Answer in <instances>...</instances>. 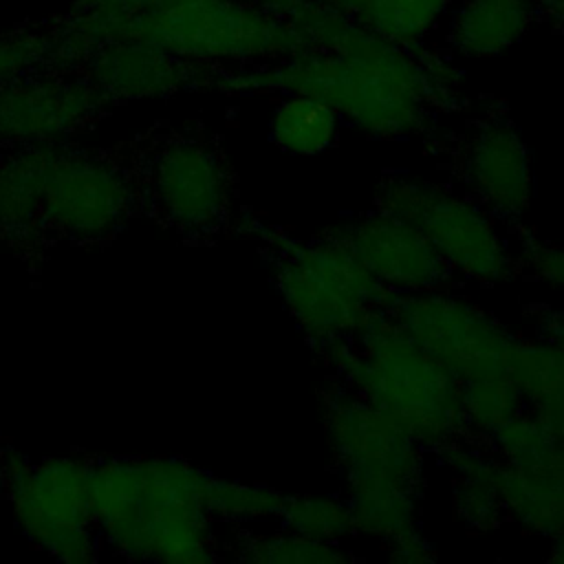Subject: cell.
<instances>
[{
  "mask_svg": "<svg viewBox=\"0 0 564 564\" xmlns=\"http://www.w3.org/2000/svg\"><path fill=\"white\" fill-rule=\"evenodd\" d=\"M271 9L293 26L304 48L262 64L223 66L216 90L306 95L379 139L410 137L427 126L441 88L410 48L322 0H282Z\"/></svg>",
  "mask_w": 564,
  "mask_h": 564,
  "instance_id": "1",
  "label": "cell"
},
{
  "mask_svg": "<svg viewBox=\"0 0 564 564\" xmlns=\"http://www.w3.org/2000/svg\"><path fill=\"white\" fill-rule=\"evenodd\" d=\"M214 474L174 456L90 454V494L101 546L132 562L223 560L209 511Z\"/></svg>",
  "mask_w": 564,
  "mask_h": 564,
  "instance_id": "2",
  "label": "cell"
},
{
  "mask_svg": "<svg viewBox=\"0 0 564 564\" xmlns=\"http://www.w3.org/2000/svg\"><path fill=\"white\" fill-rule=\"evenodd\" d=\"M315 355L372 408L392 419L423 452H438L471 432L460 379L416 346L383 311L348 337L311 344Z\"/></svg>",
  "mask_w": 564,
  "mask_h": 564,
  "instance_id": "3",
  "label": "cell"
},
{
  "mask_svg": "<svg viewBox=\"0 0 564 564\" xmlns=\"http://www.w3.org/2000/svg\"><path fill=\"white\" fill-rule=\"evenodd\" d=\"M319 412L355 531L390 544L416 529L423 447L333 377L319 390Z\"/></svg>",
  "mask_w": 564,
  "mask_h": 564,
  "instance_id": "4",
  "label": "cell"
},
{
  "mask_svg": "<svg viewBox=\"0 0 564 564\" xmlns=\"http://www.w3.org/2000/svg\"><path fill=\"white\" fill-rule=\"evenodd\" d=\"M236 234L258 245L275 291L308 344L355 335L390 293L346 247L319 231L300 238L242 212Z\"/></svg>",
  "mask_w": 564,
  "mask_h": 564,
  "instance_id": "5",
  "label": "cell"
},
{
  "mask_svg": "<svg viewBox=\"0 0 564 564\" xmlns=\"http://www.w3.org/2000/svg\"><path fill=\"white\" fill-rule=\"evenodd\" d=\"M37 264L59 247L99 249L141 218L134 139L115 145H44Z\"/></svg>",
  "mask_w": 564,
  "mask_h": 564,
  "instance_id": "6",
  "label": "cell"
},
{
  "mask_svg": "<svg viewBox=\"0 0 564 564\" xmlns=\"http://www.w3.org/2000/svg\"><path fill=\"white\" fill-rule=\"evenodd\" d=\"M141 218L185 245L236 234V176L223 148L194 128L152 126L134 139Z\"/></svg>",
  "mask_w": 564,
  "mask_h": 564,
  "instance_id": "7",
  "label": "cell"
},
{
  "mask_svg": "<svg viewBox=\"0 0 564 564\" xmlns=\"http://www.w3.org/2000/svg\"><path fill=\"white\" fill-rule=\"evenodd\" d=\"M90 454L31 460L9 443L0 456V496L20 531L66 564L97 562L104 551L93 511Z\"/></svg>",
  "mask_w": 564,
  "mask_h": 564,
  "instance_id": "8",
  "label": "cell"
},
{
  "mask_svg": "<svg viewBox=\"0 0 564 564\" xmlns=\"http://www.w3.org/2000/svg\"><path fill=\"white\" fill-rule=\"evenodd\" d=\"M375 209L416 229L460 275L494 286L522 275L496 220L467 196L421 176L388 172L375 187Z\"/></svg>",
  "mask_w": 564,
  "mask_h": 564,
  "instance_id": "9",
  "label": "cell"
},
{
  "mask_svg": "<svg viewBox=\"0 0 564 564\" xmlns=\"http://www.w3.org/2000/svg\"><path fill=\"white\" fill-rule=\"evenodd\" d=\"M379 311L460 381L502 372L518 337L480 306L447 291L390 289Z\"/></svg>",
  "mask_w": 564,
  "mask_h": 564,
  "instance_id": "10",
  "label": "cell"
},
{
  "mask_svg": "<svg viewBox=\"0 0 564 564\" xmlns=\"http://www.w3.org/2000/svg\"><path fill=\"white\" fill-rule=\"evenodd\" d=\"M115 108L79 70L37 64L0 84V150L79 141Z\"/></svg>",
  "mask_w": 564,
  "mask_h": 564,
  "instance_id": "11",
  "label": "cell"
},
{
  "mask_svg": "<svg viewBox=\"0 0 564 564\" xmlns=\"http://www.w3.org/2000/svg\"><path fill=\"white\" fill-rule=\"evenodd\" d=\"M66 68L79 70L115 106H121L128 101L216 90L223 66L189 62L139 40H106L84 51Z\"/></svg>",
  "mask_w": 564,
  "mask_h": 564,
  "instance_id": "12",
  "label": "cell"
},
{
  "mask_svg": "<svg viewBox=\"0 0 564 564\" xmlns=\"http://www.w3.org/2000/svg\"><path fill=\"white\" fill-rule=\"evenodd\" d=\"M456 174L465 196L507 229L524 225L531 207V156L520 130L505 117H489L463 139Z\"/></svg>",
  "mask_w": 564,
  "mask_h": 564,
  "instance_id": "13",
  "label": "cell"
},
{
  "mask_svg": "<svg viewBox=\"0 0 564 564\" xmlns=\"http://www.w3.org/2000/svg\"><path fill=\"white\" fill-rule=\"evenodd\" d=\"M319 234L346 247L388 289L447 291L456 282V271L416 229L383 212L375 209Z\"/></svg>",
  "mask_w": 564,
  "mask_h": 564,
  "instance_id": "14",
  "label": "cell"
},
{
  "mask_svg": "<svg viewBox=\"0 0 564 564\" xmlns=\"http://www.w3.org/2000/svg\"><path fill=\"white\" fill-rule=\"evenodd\" d=\"M500 491L507 516L527 531L564 535V441L529 465L500 460Z\"/></svg>",
  "mask_w": 564,
  "mask_h": 564,
  "instance_id": "15",
  "label": "cell"
},
{
  "mask_svg": "<svg viewBox=\"0 0 564 564\" xmlns=\"http://www.w3.org/2000/svg\"><path fill=\"white\" fill-rule=\"evenodd\" d=\"M454 474V511L471 531H491L509 516L500 491V458L482 436L469 434L436 452Z\"/></svg>",
  "mask_w": 564,
  "mask_h": 564,
  "instance_id": "16",
  "label": "cell"
},
{
  "mask_svg": "<svg viewBox=\"0 0 564 564\" xmlns=\"http://www.w3.org/2000/svg\"><path fill=\"white\" fill-rule=\"evenodd\" d=\"M535 18L533 0H463L449 11L447 40L463 57H496L516 46Z\"/></svg>",
  "mask_w": 564,
  "mask_h": 564,
  "instance_id": "17",
  "label": "cell"
},
{
  "mask_svg": "<svg viewBox=\"0 0 564 564\" xmlns=\"http://www.w3.org/2000/svg\"><path fill=\"white\" fill-rule=\"evenodd\" d=\"M223 560L247 564H337L352 560L337 542H319L289 529L253 533L234 524L227 540H220Z\"/></svg>",
  "mask_w": 564,
  "mask_h": 564,
  "instance_id": "18",
  "label": "cell"
},
{
  "mask_svg": "<svg viewBox=\"0 0 564 564\" xmlns=\"http://www.w3.org/2000/svg\"><path fill=\"white\" fill-rule=\"evenodd\" d=\"M339 123V115L326 104L306 95L286 93L271 110L269 134L289 154L315 156L335 143Z\"/></svg>",
  "mask_w": 564,
  "mask_h": 564,
  "instance_id": "19",
  "label": "cell"
},
{
  "mask_svg": "<svg viewBox=\"0 0 564 564\" xmlns=\"http://www.w3.org/2000/svg\"><path fill=\"white\" fill-rule=\"evenodd\" d=\"M454 7V0H370L355 20L375 35L410 48Z\"/></svg>",
  "mask_w": 564,
  "mask_h": 564,
  "instance_id": "20",
  "label": "cell"
},
{
  "mask_svg": "<svg viewBox=\"0 0 564 564\" xmlns=\"http://www.w3.org/2000/svg\"><path fill=\"white\" fill-rule=\"evenodd\" d=\"M505 372L524 399V408L564 392V352L542 339L516 337L505 357Z\"/></svg>",
  "mask_w": 564,
  "mask_h": 564,
  "instance_id": "21",
  "label": "cell"
},
{
  "mask_svg": "<svg viewBox=\"0 0 564 564\" xmlns=\"http://www.w3.org/2000/svg\"><path fill=\"white\" fill-rule=\"evenodd\" d=\"M463 412L471 434L487 438L507 421L524 412V399L507 372H491L460 381Z\"/></svg>",
  "mask_w": 564,
  "mask_h": 564,
  "instance_id": "22",
  "label": "cell"
},
{
  "mask_svg": "<svg viewBox=\"0 0 564 564\" xmlns=\"http://www.w3.org/2000/svg\"><path fill=\"white\" fill-rule=\"evenodd\" d=\"M284 529L319 542H341L357 533L344 498L333 496H284L278 513Z\"/></svg>",
  "mask_w": 564,
  "mask_h": 564,
  "instance_id": "23",
  "label": "cell"
},
{
  "mask_svg": "<svg viewBox=\"0 0 564 564\" xmlns=\"http://www.w3.org/2000/svg\"><path fill=\"white\" fill-rule=\"evenodd\" d=\"M284 494L267 487L214 476L209 491V511L216 522L242 524L262 518H278Z\"/></svg>",
  "mask_w": 564,
  "mask_h": 564,
  "instance_id": "24",
  "label": "cell"
},
{
  "mask_svg": "<svg viewBox=\"0 0 564 564\" xmlns=\"http://www.w3.org/2000/svg\"><path fill=\"white\" fill-rule=\"evenodd\" d=\"M487 445L491 452L509 465H529L542 458L555 443V438L524 410L494 434H489Z\"/></svg>",
  "mask_w": 564,
  "mask_h": 564,
  "instance_id": "25",
  "label": "cell"
},
{
  "mask_svg": "<svg viewBox=\"0 0 564 564\" xmlns=\"http://www.w3.org/2000/svg\"><path fill=\"white\" fill-rule=\"evenodd\" d=\"M51 26H22L0 33V84L51 59Z\"/></svg>",
  "mask_w": 564,
  "mask_h": 564,
  "instance_id": "26",
  "label": "cell"
},
{
  "mask_svg": "<svg viewBox=\"0 0 564 564\" xmlns=\"http://www.w3.org/2000/svg\"><path fill=\"white\" fill-rule=\"evenodd\" d=\"M516 236V258L522 275H531L564 293V245L538 238L524 225L511 229Z\"/></svg>",
  "mask_w": 564,
  "mask_h": 564,
  "instance_id": "27",
  "label": "cell"
},
{
  "mask_svg": "<svg viewBox=\"0 0 564 564\" xmlns=\"http://www.w3.org/2000/svg\"><path fill=\"white\" fill-rule=\"evenodd\" d=\"M522 311L531 319L535 339H542L564 352V308L533 302L522 306Z\"/></svg>",
  "mask_w": 564,
  "mask_h": 564,
  "instance_id": "28",
  "label": "cell"
},
{
  "mask_svg": "<svg viewBox=\"0 0 564 564\" xmlns=\"http://www.w3.org/2000/svg\"><path fill=\"white\" fill-rule=\"evenodd\" d=\"M390 560L392 562H403V564H423V562H432L436 560V551L434 544L416 529L399 535L397 540H392L390 544H386Z\"/></svg>",
  "mask_w": 564,
  "mask_h": 564,
  "instance_id": "29",
  "label": "cell"
},
{
  "mask_svg": "<svg viewBox=\"0 0 564 564\" xmlns=\"http://www.w3.org/2000/svg\"><path fill=\"white\" fill-rule=\"evenodd\" d=\"M529 414L555 438L564 441V392L527 405Z\"/></svg>",
  "mask_w": 564,
  "mask_h": 564,
  "instance_id": "30",
  "label": "cell"
},
{
  "mask_svg": "<svg viewBox=\"0 0 564 564\" xmlns=\"http://www.w3.org/2000/svg\"><path fill=\"white\" fill-rule=\"evenodd\" d=\"M86 2L112 9V11H141V9L154 7V4H159L163 0H86Z\"/></svg>",
  "mask_w": 564,
  "mask_h": 564,
  "instance_id": "31",
  "label": "cell"
},
{
  "mask_svg": "<svg viewBox=\"0 0 564 564\" xmlns=\"http://www.w3.org/2000/svg\"><path fill=\"white\" fill-rule=\"evenodd\" d=\"M538 15H544L553 22H562L564 20V0H533Z\"/></svg>",
  "mask_w": 564,
  "mask_h": 564,
  "instance_id": "32",
  "label": "cell"
},
{
  "mask_svg": "<svg viewBox=\"0 0 564 564\" xmlns=\"http://www.w3.org/2000/svg\"><path fill=\"white\" fill-rule=\"evenodd\" d=\"M322 2H326V4H330V7H335V9L355 18L370 0H322Z\"/></svg>",
  "mask_w": 564,
  "mask_h": 564,
  "instance_id": "33",
  "label": "cell"
},
{
  "mask_svg": "<svg viewBox=\"0 0 564 564\" xmlns=\"http://www.w3.org/2000/svg\"><path fill=\"white\" fill-rule=\"evenodd\" d=\"M551 540H553V546H551L549 560L564 562V535H557V538H551Z\"/></svg>",
  "mask_w": 564,
  "mask_h": 564,
  "instance_id": "34",
  "label": "cell"
},
{
  "mask_svg": "<svg viewBox=\"0 0 564 564\" xmlns=\"http://www.w3.org/2000/svg\"><path fill=\"white\" fill-rule=\"evenodd\" d=\"M260 2H264V4H273V2H282V0H260Z\"/></svg>",
  "mask_w": 564,
  "mask_h": 564,
  "instance_id": "35",
  "label": "cell"
}]
</instances>
